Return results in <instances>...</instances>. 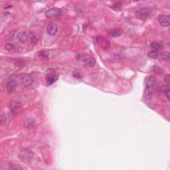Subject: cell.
Segmentation results:
<instances>
[{
	"mask_svg": "<svg viewBox=\"0 0 170 170\" xmlns=\"http://www.w3.org/2000/svg\"><path fill=\"white\" fill-rule=\"evenodd\" d=\"M157 91L158 92H161V93H163L166 96V97L167 98V99L169 100V87L165 85H161L159 86L157 88Z\"/></svg>",
	"mask_w": 170,
	"mask_h": 170,
	"instance_id": "12",
	"label": "cell"
},
{
	"mask_svg": "<svg viewBox=\"0 0 170 170\" xmlns=\"http://www.w3.org/2000/svg\"><path fill=\"white\" fill-rule=\"evenodd\" d=\"M164 80H165V83H167V85H169V75H167V76L165 77Z\"/></svg>",
	"mask_w": 170,
	"mask_h": 170,
	"instance_id": "23",
	"label": "cell"
},
{
	"mask_svg": "<svg viewBox=\"0 0 170 170\" xmlns=\"http://www.w3.org/2000/svg\"><path fill=\"white\" fill-rule=\"evenodd\" d=\"M96 41H97V43L105 49H108L109 46H110V42L107 39L103 38L102 37H98L97 39H96Z\"/></svg>",
	"mask_w": 170,
	"mask_h": 170,
	"instance_id": "9",
	"label": "cell"
},
{
	"mask_svg": "<svg viewBox=\"0 0 170 170\" xmlns=\"http://www.w3.org/2000/svg\"><path fill=\"white\" fill-rule=\"evenodd\" d=\"M11 106L10 107H11V109L14 111V112H15V111H18L21 108V107H22L21 104L19 103V102H12Z\"/></svg>",
	"mask_w": 170,
	"mask_h": 170,
	"instance_id": "18",
	"label": "cell"
},
{
	"mask_svg": "<svg viewBox=\"0 0 170 170\" xmlns=\"http://www.w3.org/2000/svg\"><path fill=\"white\" fill-rule=\"evenodd\" d=\"M159 56L162 58V59H169V52L168 51H165L163 52H161Z\"/></svg>",
	"mask_w": 170,
	"mask_h": 170,
	"instance_id": "19",
	"label": "cell"
},
{
	"mask_svg": "<svg viewBox=\"0 0 170 170\" xmlns=\"http://www.w3.org/2000/svg\"><path fill=\"white\" fill-rule=\"evenodd\" d=\"M46 81H47V85H51L52 84L55 83L58 79V75L55 71L49 70L48 71L45 77Z\"/></svg>",
	"mask_w": 170,
	"mask_h": 170,
	"instance_id": "3",
	"label": "cell"
},
{
	"mask_svg": "<svg viewBox=\"0 0 170 170\" xmlns=\"http://www.w3.org/2000/svg\"><path fill=\"white\" fill-rule=\"evenodd\" d=\"M109 35L110 36L112 37H118L119 36H120L122 34L121 31L118 29H111V30L109 31Z\"/></svg>",
	"mask_w": 170,
	"mask_h": 170,
	"instance_id": "14",
	"label": "cell"
},
{
	"mask_svg": "<svg viewBox=\"0 0 170 170\" xmlns=\"http://www.w3.org/2000/svg\"><path fill=\"white\" fill-rule=\"evenodd\" d=\"M4 47H5V49L7 50V51H9V52H17V51H19V48L17 47L16 45H15L12 43L5 44Z\"/></svg>",
	"mask_w": 170,
	"mask_h": 170,
	"instance_id": "13",
	"label": "cell"
},
{
	"mask_svg": "<svg viewBox=\"0 0 170 170\" xmlns=\"http://www.w3.org/2000/svg\"><path fill=\"white\" fill-rule=\"evenodd\" d=\"M122 5V4L120 2H115L112 5V7L113 9H114L115 10H119L120 9Z\"/></svg>",
	"mask_w": 170,
	"mask_h": 170,
	"instance_id": "20",
	"label": "cell"
},
{
	"mask_svg": "<svg viewBox=\"0 0 170 170\" xmlns=\"http://www.w3.org/2000/svg\"><path fill=\"white\" fill-rule=\"evenodd\" d=\"M17 37L19 41L22 43H26L27 39H28L29 35L27 33L26 31H21V32L19 33L17 35Z\"/></svg>",
	"mask_w": 170,
	"mask_h": 170,
	"instance_id": "10",
	"label": "cell"
},
{
	"mask_svg": "<svg viewBox=\"0 0 170 170\" xmlns=\"http://www.w3.org/2000/svg\"><path fill=\"white\" fill-rule=\"evenodd\" d=\"M45 15L49 17H58L62 15V10L59 8H52V9L48 10L46 11Z\"/></svg>",
	"mask_w": 170,
	"mask_h": 170,
	"instance_id": "5",
	"label": "cell"
},
{
	"mask_svg": "<svg viewBox=\"0 0 170 170\" xmlns=\"http://www.w3.org/2000/svg\"><path fill=\"white\" fill-rule=\"evenodd\" d=\"M145 91H144V96L147 99H150L152 98V96L154 92V89H156L157 85L156 79L154 77L150 76L147 77L145 82Z\"/></svg>",
	"mask_w": 170,
	"mask_h": 170,
	"instance_id": "1",
	"label": "cell"
},
{
	"mask_svg": "<svg viewBox=\"0 0 170 170\" xmlns=\"http://www.w3.org/2000/svg\"><path fill=\"white\" fill-rule=\"evenodd\" d=\"M6 88H7V91L9 94L13 93L15 91L17 88V84L13 81H10L7 83Z\"/></svg>",
	"mask_w": 170,
	"mask_h": 170,
	"instance_id": "11",
	"label": "cell"
},
{
	"mask_svg": "<svg viewBox=\"0 0 170 170\" xmlns=\"http://www.w3.org/2000/svg\"><path fill=\"white\" fill-rule=\"evenodd\" d=\"M158 22L162 27H167L169 25V15H160L158 17Z\"/></svg>",
	"mask_w": 170,
	"mask_h": 170,
	"instance_id": "7",
	"label": "cell"
},
{
	"mask_svg": "<svg viewBox=\"0 0 170 170\" xmlns=\"http://www.w3.org/2000/svg\"><path fill=\"white\" fill-rule=\"evenodd\" d=\"M33 157V152L29 149H23L19 154V157L24 162L30 161Z\"/></svg>",
	"mask_w": 170,
	"mask_h": 170,
	"instance_id": "2",
	"label": "cell"
},
{
	"mask_svg": "<svg viewBox=\"0 0 170 170\" xmlns=\"http://www.w3.org/2000/svg\"><path fill=\"white\" fill-rule=\"evenodd\" d=\"M159 52L156 50H152L148 52V56L152 58H156L159 56Z\"/></svg>",
	"mask_w": 170,
	"mask_h": 170,
	"instance_id": "17",
	"label": "cell"
},
{
	"mask_svg": "<svg viewBox=\"0 0 170 170\" xmlns=\"http://www.w3.org/2000/svg\"><path fill=\"white\" fill-rule=\"evenodd\" d=\"M149 15V11L148 9H144L139 11V17L141 19H146Z\"/></svg>",
	"mask_w": 170,
	"mask_h": 170,
	"instance_id": "16",
	"label": "cell"
},
{
	"mask_svg": "<svg viewBox=\"0 0 170 170\" xmlns=\"http://www.w3.org/2000/svg\"><path fill=\"white\" fill-rule=\"evenodd\" d=\"M22 83L23 85H24L25 87H28L33 84V77L31 76L30 75H24L22 77Z\"/></svg>",
	"mask_w": 170,
	"mask_h": 170,
	"instance_id": "6",
	"label": "cell"
},
{
	"mask_svg": "<svg viewBox=\"0 0 170 170\" xmlns=\"http://www.w3.org/2000/svg\"><path fill=\"white\" fill-rule=\"evenodd\" d=\"M151 47L152 49H154V50L158 51L159 49H160L163 47V44L158 41H154L151 43Z\"/></svg>",
	"mask_w": 170,
	"mask_h": 170,
	"instance_id": "15",
	"label": "cell"
},
{
	"mask_svg": "<svg viewBox=\"0 0 170 170\" xmlns=\"http://www.w3.org/2000/svg\"><path fill=\"white\" fill-rule=\"evenodd\" d=\"M47 31L48 34L49 35H51V36H53V35H56V33L58 31V27L55 24H53V23H51V24H49L48 25L47 27Z\"/></svg>",
	"mask_w": 170,
	"mask_h": 170,
	"instance_id": "8",
	"label": "cell"
},
{
	"mask_svg": "<svg viewBox=\"0 0 170 170\" xmlns=\"http://www.w3.org/2000/svg\"><path fill=\"white\" fill-rule=\"evenodd\" d=\"M29 37H30V39H31V43H35L37 41V37L36 35H35V33H31L30 36H29Z\"/></svg>",
	"mask_w": 170,
	"mask_h": 170,
	"instance_id": "21",
	"label": "cell"
},
{
	"mask_svg": "<svg viewBox=\"0 0 170 170\" xmlns=\"http://www.w3.org/2000/svg\"><path fill=\"white\" fill-rule=\"evenodd\" d=\"M80 60H82L85 64V65L87 67H92L94 66L96 63L95 60L93 57L89 56L88 55H82V54H79Z\"/></svg>",
	"mask_w": 170,
	"mask_h": 170,
	"instance_id": "4",
	"label": "cell"
},
{
	"mask_svg": "<svg viewBox=\"0 0 170 170\" xmlns=\"http://www.w3.org/2000/svg\"><path fill=\"white\" fill-rule=\"evenodd\" d=\"M39 55L41 56L42 57L44 58H47L48 57V55H49V54H48L47 52H46L45 51H43V52H40Z\"/></svg>",
	"mask_w": 170,
	"mask_h": 170,
	"instance_id": "22",
	"label": "cell"
}]
</instances>
